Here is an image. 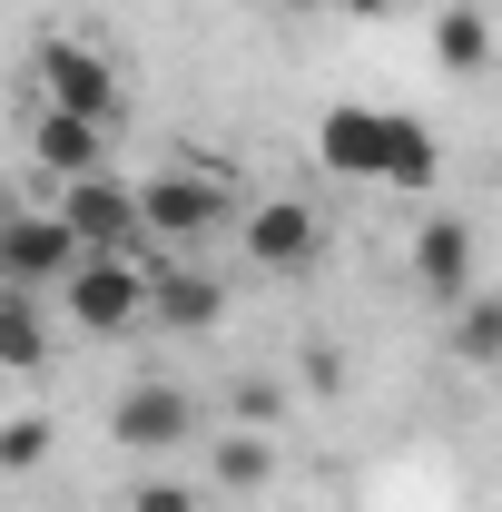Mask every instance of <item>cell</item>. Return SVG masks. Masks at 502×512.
I'll return each mask as SVG.
<instances>
[{
  "label": "cell",
  "instance_id": "cell-14",
  "mask_svg": "<svg viewBox=\"0 0 502 512\" xmlns=\"http://www.w3.org/2000/svg\"><path fill=\"white\" fill-rule=\"evenodd\" d=\"M434 60L453 69V79H483V69H493V20H483L473 0H453L434 20Z\"/></svg>",
  "mask_w": 502,
  "mask_h": 512
},
{
  "label": "cell",
  "instance_id": "cell-7",
  "mask_svg": "<svg viewBox=\"0 0 502 512\" xmlns=\"http://www.w3.org/2000/svg\"><path fill=\"white\" fill-rule=\"evenodd\" d=\"M69 266H79V237L60 227V207H10V217H0V286L60 296Z\"/></svg>",
  "mask_w": 502,
  "mask_h": 512
},
{
  "label": "cell",
  "instance_id": "cell-2",
  "mask_svg": "<svg viewBox=\"0 0 502 512\" xmlns=\"http://www.w3.org/2000/svg\"><path fill=\"white\" fill-rule=\"evenodd\" d=\"M247 217V178H237V158H168V168H148L138 178V227H148V247H207L217 227H237Z\"/></svg>",
  "mask_w": 502,
  "mask_h": 512
},
{
  "label": "cell",
  "instance_id": "cell-1",
  "mask_svg": "<svg viewBox=\"0 0 502 512\" xmlns=\"http://www.w3.org/2000/svg\"><path fill=\"white\" fill-rule=\"evenodd\" d=\"M315 158L335 178H365V188H394V197H424L443 178V138L404 109H375V99H335L315 119Z\"/></svg>",
  "mask_w": 502,
  "mask_h": 512
},
{
  "label": "cell",
  "instance_id": "cell-18",
  "mask_svg": "<svg viewBox=\"0 0 502 512\" xmlns=\"http://www.w3.org/2000/svg\"><path fill=\"white\" fill-rule=\"evenodd\" d=\"M128 512H197V483H178V473H148V483L128 493Z\"/></svg>",
  "mask_w": 502,
  "mask_h": 512
},
{
  "label": "cell",
  "instance_id": "cell-20",
  "mask_svg": "<svg viewBox=\"0 0 502 512\" xmlns=\"http://www.w3.org/2000/svg\"><path fill=\"white\" fill-rule=\"evenodd\" d=\"M286 10H296V20H325V0H286Z\"/></svg>",
  "mask_w": 502,
  "mask_h": 512
},
{
  "label": "cell",
  "instance_id": "cell-10",
  "mask_svg": "<svg viewBox=\"0 0 502 512\" xmlns=\"http://www.w3.org/2000/svg\"><path fill=\"white\" fill-rule=\"evenodd\" d=\"M30 168H40L50 188H60V178H99V168H109V128L30 99Z\"/></svg>",
  "mask_w": 502,
  "mask_h": 512
},
{
  "label": "cell",
  "instance_id": "cell-11",
  "mask_svg": "<svg viewBox=\"0 0 502 512\" xmlns=\"http://www.w3.org/2000/svg\"><path fill=\"white\" fill-rule=\"evenodd\" d=\"M414 286L434 306H463L473 296V217H424L414 227Z\"/></svg>",
  "mask_w": 502,
  "mask_h": 512
},
{
  "label": "cell",
  "instance_id": "cell-13",
  "mask_svg": "<svg viewBox=\"0 0 502 512\" xmlns=\"http://www.w3.org/2000/svg\"><path fill=\"white\" fill-rule=\"evenodd\" d=\"M207 473H217V493H266V473H276V444L247 434V424H217V444H207Z\"/></svg>",
  "mask_w": 502,
  "mask_h": 512
},
{
  "label": "cell",
  "instance_id": "cell-19",
  "mask_svg": "<svg viewBox=\"0 0 502 512\" xmlns=\"http://www.w3.org/2000/svg\"><path fill=\"white\" fill-rule=\"evenodd\" d=\"M404 0H325V20H394Z\"/></svg>",
  "mask_w": 502,
  "mask_h": 512
},
{
  "label": "cell",
  "instance_id": "cell-17",
  "mask_svg": "<svg viewBox=\"0 0 502 512\" xmlns=\"http://www.w3.org/2000/svg\"><path fill=\"white\" fill-rule=\"evenodd\" d=\"M30 463H50V414L0 424V473H30Z\"/></svg>",
  "mask_w": 502,
  "mask_h": 512
},
{
  "label": "cell",
  "instance_id": "cell-8",
  "mask_svg": "<svg viewBox=\"0 0 502 512\" xmlns=\"http://www.w3.org/2000/svg\"><path fill=\"white\" fill-rule=\"evenodd\" d=\"M148 325L158 335H217L227 325V276H207L188 256H148Z\"/></svg>",
  "mask_w": 502,
  "mask_h": 512
},
{
  "label": "cell",
  "instance_id": "cell-12",
  "mask_svg": "<svg viewBox=\"0 0 502 512\" xmlns=\"http://www.w3.org/2000/svg\"><path fill=\"white\" fill-rule=\"evenodd\" d=\"M50 365V296L0 286V375H40Z\"/></svg>",
  "mask_w": 502,
  "mask_h": 512
},
{
  "label": "cell",
  "instance_id": "cell-16",
  "mask_svg": "<svg viewBox=\"0 0 502 512\" xmlns=\"http://www.w3.org/2000/svg\"><path fill=\"white\" fill-rule=\"evenodd\" d=\"M227 424L276 434V424H286V384H276V375H237V384H227Z\"/></svg>",
  "mask_w": 502,
  "mask_h": 512
},
{
  "label": "cell",
  "instance_id": "cell-3",
  "mask_svg": "<svg viewBox=\"0 0 502 512\" xmlns=\"http://www.w3.org/2000/svg\"><path fill=\"white\" fill-rule=\"evenodd\" d=\"M30 99H40V109H69V119H99V128H119V109H128L119 60H109L99 40H79V30H50V40L30 50Z\"/></svg>",
  "mask_w": 502,
  "mask_h": 512
},
{
  "label": "cell",
  "instance_id": "cell-4",
  "mask_svg": "<svg viewBox=\"0 0 502 512\" xmlns=\"http://www.w3.org/2000/svg\"><path fill=\"white\" fill-rule=\"evenodd\" d=\"M69 335H138L148 325V256H79L60 276Z\"/></svg>",
  "mask_w": 502,
  "mask_h": 512
},
{
  "label": "cell",
  "instance_id": "cell-15",
  "mask_svg": "<svg viewBox=\"0 0 502 512\" xmlns=\"http://www.w3.org/2000/svg\"><path fill=\"white\" fill-rule=\"evenodd\" d=\"M443 325H453L463 365H502V296H463V306H443Z\"/></svg>",
  "mask_w": 502,
  "mask_h": 512
},
{
  "label": "cell",
  "instance_id": "cell-9",
  "mask_svg": "<svg viewBox=\"0 0 502 512\" xmlns=\"http://www.w3.org/2000/svg\"><path fill=\"white\" fill-rule=\"evenodd\" d=\"M188 434H197V404L178 394V384H158V375L128 384L119 404H109V444L119 453H178Z\"/></svg>",
  "mask_w": 502,
  "mask_h": 512
},
{
  "label": "cell",
  "instance_id": "cell-6",
  "mask_svg": "<svg viewBox=\"0 0 502 512\" xmlns=\"http://www.w3.org/2000/svg\"><path fill=\"white\" fill-rule=\"evenodd\" d=\"M237 247H247L256 276H315L325 266V217H315L306 197H256L247 217H237Z\"/></svg>",
  "mask_w": 502,
  "mask_h": 512
},
{
  "label": "cell",
  "instance_id": "cell-5",
  "mask_svg": "<svg viewBox=\"0 0 502 512\" xmlns=\"http://www.w3.org/2000/svg\"><path fill=\"white\" fill-rule=\"evenodd\" d=\"M50 207H60V227L79 237V256H158L148 247V227H138V178H60L50 188Z\"/></svg>",
  "mask_w": 502,
  "mask_h": 512
}]
</instances>
